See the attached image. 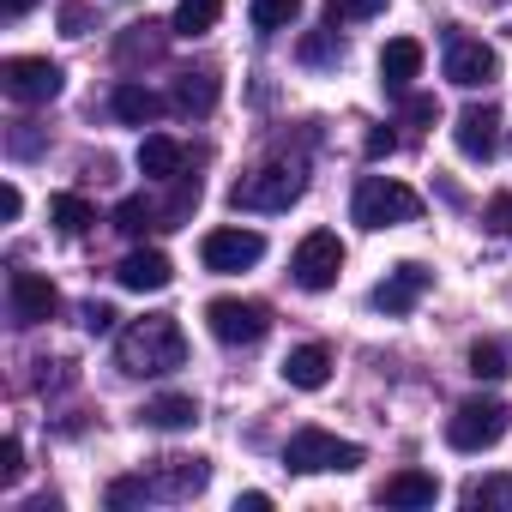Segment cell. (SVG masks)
<instances>
[{"label": "cell", "instance_id": "1", "mask_svg": "<svg viewBox=\"0 0 512 512\" xmlns=\"http://www.w3.org/2000/svg\"><path fill=\"white\" fill-rule=\"evenodd\" d=\"M187 362V332L175 314H145L133 320L121 338H115V368L133 374V380H157V374H175Z\"/></svg>", "mask_w": 512, "mask_h": 512}, {"label": "cell", "instance_id": "2", "mask_svg": "<svg viewBox=\"0 0 512 512\" xmlns=\"http://www.w3.org/2000/svg\"><path fill=\"white\" fill-rule=\"evenodd\" d=\"M302 193H308V169L278 157V163H260L253 175H241L229 187V205L235 211H290Z\"/></svg>", "mask_w": 512, "mask_h": 512}, {"label": "cell", "instance_id": "3", "mask_svg": "<svg viewBox=\"0 0 512 512\" xmlns=\"http://www.w3.org/2000/svg\"><path fill=\"white\" fill-rule=\"evenodd\" d=\"M350 217L362 229H398V223H416L422 217V199H416V187H404L392 175H362L356 181V199H350Z\"/></svg>", "mask_w": 512, "mask_h": 512}, {"label": "cell", "instance_id": "4", "mask_svg": "<svg viewBox=\"0 0 512 512\" xmlns=\"http://www.w3.org/2000/svg\"><path fill=\"white\" fill-rule=\"evenodd\" d=\"M506 428H512V410L500 398H464L446 422V446L452 452H488L506 440Z\"/></svg>", "mask_w": 512, "mask_h": 512}, {"label": "cell", "instance_id": "5", "mask_svg": "<svg viewBox=\"0 0 512 512\" xmlns=\"http://www.w3.org/2000/svg\"><path fill=\"white\" fill-rule=\"evenodd\" d=\"M284 464L296 476H326V470H356L362 464V446L356 440H338L332 428H296L290 446H284Z\"/></svg>", "mask_w": 512, "mask_h": 512}, {"label": "cell", "instance_id": "6", "mask_svg": "<svg viewBox=\"0 0 512 512\" xmlns=\"http://www.w3.org/2000/svg\"><path fill=\"white\" fill-rule=\"evenodd\" d=\"M338 272H344V241H338L332 229H308V235L296 241V253H290V278H296L308 296H320V290L338 284Z\"/></svg>", "mask_w": 512, "mask_h": 512}, {"label": "cell", "instance_id": "7", "mask_svg": "<svg viewBox=\"0 0 512 512\" xmlns=\"http://www.w3.org/2000/svg\"><path fill=\"white\" fill-rule=\"evenodd\" d=\"M205 326H211L217 344L241 350V344H260L272 332V308L266 302H241V296H217V302H205Z\"/></svg>", "mask_w": 512, "mask_h": 512}, {"label": "cell", "instance_id": "8", "mask_svg": "<svg viewBox=\"0 0 512 512\" xmlns=\"http://www.w3.org/2000/svg\"><path fill=\"white\" fill-rule=\"evenodd\" d=\"M61 85H67V73L49 55H13V61H0V91H7L13 103H25V109L55 103Z\"/></svg>", "mask_w": 512, "mask_h": 512}, {"label": "cell", "instance_id": "9", "mask_svg": "<svg viewBox=\"0 0 512 512\" xmlns=\"http://www.w3.org/2000/svg\"><path fill=\"white\" fill-rule=\"evenodd\" d=\"M199 260H205V272H253L266 260V235L260 229H241V223H229V229H211L205 241H199Z\"/></svg>", "mask_w": 512, "mask_h": 512}, {"label": "cell", "instance_id": "10", "mask_svg": "<svg viewBox=\"0 0 512 512\" xmlns=\"http://www.w3.org/2000/svg\"><path fill=\"white\" fill-rule=\"evenodd\" d=\"M446 79L458 91H488L500 79V55L482 37H446Z\"/></svg>", "mask_w": 512, "mask_h": 512}, {"label": "cell", "instance_id": "11", "mask_svg": "<svg viewBox=\"0 0 512 512\" xmlns=\"http://www.w3.org/2000/svg\"><path fill=\"white\" fill-rule=\"evenodd\" d=\"M428 290H434V272H428L422 260H404V266H392V272L374 284V296H368V302H374L386 320H404V314H410Z\"/></svg>", "mask_w": 512, "mask_h": 512}, {"label": "cell", "instance_id": "12", "mask_svg": "<svg viewBox=\"0 0 512 512\" xmlns=\"http://www.w3.org/2000/svg\"><path fill=\"white\" fill-rule=\"evenodd\" d=\"M7 314H13V326H43V320H55L61 314V290L43 278V272H13L7 278Z\"/></svg>", "mask_w": 512, "mask_h": 512}, {"label": "cell", "instance_id": "13", "mask_svg": "<svg viewBox=\"0 0 512 512\" xmlns=\"http://www.w3.org/2000/svg\"><path fill=\"white\" fill-rule=\"evenodd\" d=\"M205 482H211V464L193 452H169V458H157L151 464V488H157V500H193V494H205Z\"/></svg>", "mask_w": 512, "mask_h": 512}, {"label": "cell", "instance_id": "14", "mask_svg": "<svg viewBox=\"0 0 512 512\" xmlns=\"http://www.w3.org/2000/svg\"><path fill=\"white\" fill-rule=\"evenodd\" d=\"M452 139H458V151H464L470 163H488L494 145H500V109H494V103H470V109L458 115Z\"/></svg>", "mask_w": 512, "mask_h": 512}, {"label": "cell", "instance_id": "15", "mask_svg": "<svg viewBox=\"0 0 512 512\" xmlns=\"http://www.w3.org/2000/svg\"><path fill=\"white\" fill-rule=\"evenodd\" d=\"M115 278H121V290H133V296H151V290H169L175 266H169V253H157V247H133L127 260L115 266Z\"/></svg>", "mask_w": 512, "mask_h": 512}, {"label": "cell", "instance_id": "16", "mask_svg": "<svg viewBox=\"0 0 512 512\" xmlns=\"http://www.w3.org/2000/svg\"><path fill=\"white\" fill-rule=\"evenodd\" d=\"M422 43L416 37H392L386 49H380V85L392 91V97H410V85L422 79Z\"/></svg>", "mask_w": 512, "mask_h": 512}, {"label": "cell", "instance_id": "17", "mask_svg": "<svg viewBox=\"0 0 512 512\" xmlns=\"http://www.w3.org/2000/svg\"><path fill=\"white\" fill-rule=\"evenodd\" d=\"M181 169H187L181 139H169V133H145V139H139V175H145V181H175Z\"/></svg>", "mask_w": 512, "mask_h": 512}, {"label": "cell", "instance_id": "18", "mask_svg": "<svg viewBox=\"0 0 512 512\" xmlns=\"http://www.w3.org/2000/svg\"><path fill=\"white\" fill-rule=\"evenodd\" d=\"M284 380H290L296 392H320V386L332 380V350H326V344H296V350L284 356Z\"/></svg>", "mask_w": 512, "mask_h": 512}, {"label": "cell", "instance_id": "19", "mask_svg": "<svg viewBox=\"0 0 512 512\" xmlns=\"http://www.w3.org/2000/svg\"><path fill=\"white\" fill-rule=\"evenodd\" d=\"M139 422H145V428H163V434L193 428V422H199V398H187V392H157V398L139 404Z\"/></svg>", "mask_w": 512, "mask_h": 512}, {"label": "cell", "instance_id": "20", "mask_svg": "<svg viewBox=\"0 0 512 512\" xmlns=\"http://www.w3.org/2000/svg\"><path fill=\"white\" fill-rule=\"evenodd\" d=\"M217 97H223L217 73H175V85H169V103H175L181 115H211Z\"/></svg>", "mask_w": 512, "mask_h": 512}, {"label": "cell", "instance_id": "21", "mask_svg": "<svg viewBox=\"0 0 512 512\" xmlns=\"http://www.w3.org/2000/svg\"><path fill=\"white\" fill-rule=\"evenodd\" d=\"M109 109H115V121H127V127H151V121L163 115V97H157V91H145L139 79H121V85H115V97H109Z\"/></svg>", "mask_w": 512, "mask_h": 512}, {"label": "cell", "instance_id": "22", "mask_svg": "<svg viewBox=\"0 0 512 512\" xmlns=\"http://www.w3.org/2000/svg\"><path fill=\"white\" fill-rule=\"evenodd\" d=\"M440 500V482L428 470H398L380 482V506H434Z\"/></svg>", "mask_w": 512, "mask_h": 512}, {"label": "cell", "instance_id": "23", "mask_svg": "<svg viewBox=\"0 0 512 512\" xmlns=\"http://www.w3.org/2000/svg\"><path fill=\"white\" fill-rule=\"evenodd\" d=\"M49 223H55L61 235H85V229L97 223V205H91L85 193H55V199H49Z\"/></svg>", "mask_w": 512, "mask_h": 512}, {"label": "cell", "instance_id": "24", "mask_svg": "<svg viewBox=\"0 0 512 512\" xmlns=\"http://www.w3.org/2000/svg\"><path fill=\"white\" fill-rule=\"evenodd\" d=\"M217 19H223V0H181L175 19H169V31L175 37H205Z\"/></svg>", "mask_w": 512, "mask_h": 512}, {"label": "cell", "instance_id": "25", "mask_svg": "<svg viewBox=\"0 0 512 512\" xmlns=\"http://www.w3.org/2000/svg\"><path fill=\"white\" fill-rule=\"evenodd\" d=\"M115 229L139 241L145 229H163V211H157V205H151L145 193H133V199H121V205H115Z\"/></svg>", "mask_w": 512, "mask_h": 512}, {"label": "cell", "instance_id": "26", "mask_svg": "<svg viewBox=\"0 0 512 512\" xmlns=\"http://www.w3.org/2000/svg\"><path fill=\"white\" fill-rule=\"evenodd\" d=\"M247 19H253V31H290L302 19V0H253Z\"/></svg>", "mask_w": 512, "mask_h": 512}, {"label": "cell", "instance_id": "27", "mask_svg": "<svg viewBox=\"0 0 512 512\" xmlns=\"http://www.w3.org/2000/svg\"><path fill=\"white\" fill-rule=\"evenodd\" d=\"M121 61H157L163 55V25H127V37H121V49H115Z\"/></svg>", "mask_w": 512, "mask_h": 512}, {"label": "cell", "instance_id": "28", "mask_svg": "<svg viewBox=\"0 0 512 512\" xmlns=\"http://www.w3.org/2000/svg\"><path fill=\"white\" fill-rule=\"evenodd\" d=\"M470 374H476V380H506V374H512V356H506V344H494V338H476V344H470Z\"/></svg>", "mask_w": 512, "mask_h": 512}, {"label": "cell", "instance_id": "29", "mask_svg": "<svg viewBox=\"0 0 512 512\" xmlns=\"http://www.w3.org/2000/svg\"><path fill=\"white\" fill-rule=\"evenodd\" d=\"M464 506H512V476H476V482H464Z\"/></svg>", "mask_w": 512, "mask_h": 512}, {"label": "cell", "instance_id": "30", "mask_svg": "<svg viewBox=\"0 0 512 512\" xmlns=\"http://www.w3.org/2000/svg\"><path fill=\"white\" fill-rule=\"evenodd\" d=\"M302 61H308V67H338V61H344L338 31H308V37H302Z\"/></svg>", "mask_w": 512, "mask_h": 512}, {"label": "cell", "instance_id": "31", "mask_svg": "<svg viewBox=\"0 0 512 512\" xmlns=\"http://www.w3.org/2000/svg\"><path fill=\"white\" fill-rule=\"evenodd\" d=\"M55 25H61V37H91L97 31V7H85V0H61Z\"/></svg>", "mask_w": 512, "mask_h": 512}, {"label": "cell", "instance_id": "32", "mask_svg": "<svg viewBox=\"0 0 512 512\" xmlns=\"http://www.w3.org/2000/svg\"><path fill=\"white\" fill-rule=\"evenodd\" d=\"M103 500L109 506H139V500H157V488H151V476H121V482H109Z\"/></svg>", "mask_w": 512, "mask_h": 512}, {"label": "cell", "instance_id": "33", "mask_svg": "<svg viewBox=\"0 0 512 512\" xmlns=\"http://www.w3.org/2000/svg\"><path fill=\"white\" fill-rule=\"evenodd\" d=\"M326 13H332V25L338 19H374V13H386V0H326Z\"/></svg>", "mask_w": 512, "mask_h": 512}, {"label": "cell", "instance_id": "34", "mask_svg": "<svg viewBox=\"0 0 512 512\" xmlns=\"http://www.w3.org/2000/svg\"><path fill=\"white\" fill-rule=\"evenodd\" d=\"M404 121H410V127H434V121H440V103L422 97V91H410V97H404Z\"/></svg>", "mask_w": 512, "mask_h": 512}, {"label": "cell", "instance_id": "35", "mask_svg": "<svg viewBox=\"0 0 512 512\" xmlns=\"http://www.w3.org/2000/svg\"><path fill=\"white\" fill-rule=\"evenodd\" d=\"M79 326H85L91 338H103V332H115V308H109V302H85V308H79Z\"/></svg>", "mask_w": 512, "mask_h": 512}, {"label": "cell", "instance_id": "36", "mask_svg": "<svg viewBox=\"0 0 512 512\" xmlns=\"http://www.w3.org/2000/svg\"><path fill=\"white\" fill-rule=\"evenodd\" d=\"M19 476H25V446H19V434H13L7 446H0V482H7V488H13Z\"/></svg>", "mask_w": 512, "mask_h": 512}, {"label": "cell", "instance_id": "37", "mask_svg": "<svg viewBox=\"0 0 512 512\" xmlns=\"http://www.w3.org/2000/svg\"><path fill=\"white\" fill-rule=\"evenodd\" d=\"M7 151H13V157H37V151H43V133H37L31 121H19V127L7 133Z\"/></svg>", "mask_w": 512, "mask_h": 512}, {"label": "cell", "instance_id": "38", "mask_svg": "<svg viewBox=\"0 0 512 512\" xmlns=\"http://www.w3.org/2000/svg\"><path fill=\"white\" fill-rule=\"evenodd\" d=\"M392 151H398V133H386V127H374V133L362 139V157H368V163H380V157H392Z\"/></svg>", "mask_w": 512, "mask_h": 512}, {"label": "cell", "instance_id": "39", "mask_svg": "<svg viewBox=\"0 0 512 512\" xmlns=\"http://www.w3.org/2000/svg\"><path fill=\"white\" fill-rule=\"evenodd\" d=\"M488 229H494V235H506V229H512V199H506V193H494V199H488Z\"/></svg>", "mask_w": 512, "mask_h": 512}, {"label": "cell", "instance_id": "40", "mask_svg": "<svg viewBox=\"0 0 512 512\" xmlns=\"http://www.w3.org/2000/svg\"><path fill=\"white\" fill-rule=\"evenodd\" d=\"M19 211H25V193L7 181V187H0V217H7V223H19Z\"/></svg>", "mask_w": 512, "mask_h": 512}, {"label": "cell", "instance_id": "41", "mask_svg": "<svg viewBox=\"0 0 512 512\" xmlns=\"http://www.w3.org/2000/svg\"><path fill=\"white\" fill-rule=\"evenodd\" d=\"M266 506H272V494H260V488H253V494H241V500H235V512H266Z\"/></svg>", "mask_w": 512, "mask_h": 512}, {"label": "cell", "instance_id": "42", "mask_svg": "<svg viewBox=\"0 0 512 512\" xmlns=\"http://www.w3.org/2000/svg\"><path fill=\"white\" fill-rule=\"evenodd\" d=\"M31 7H37V0H0V13H7V19H25Z\"/></svg>", "mask_w": 512, "mask_h": 512}]
</instances>
